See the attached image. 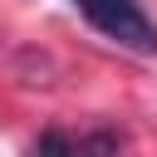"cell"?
Segmentation results:
<instances>
[{"label": "cell", "mask_w": 157, "mask_h": 157, "mask_svg": "<svg viewBox=\"0 0 157 157\" xmlns=\"http://www.w3.org/2000/svg\"><path fill=\"white\" fill-rule=\"evenodd\" d=\"M74 10L103 39H113L132 54H157V25L147 20V10L137 0H74Z\"/></svg>", "instance_id": "1"}]
</instances>
